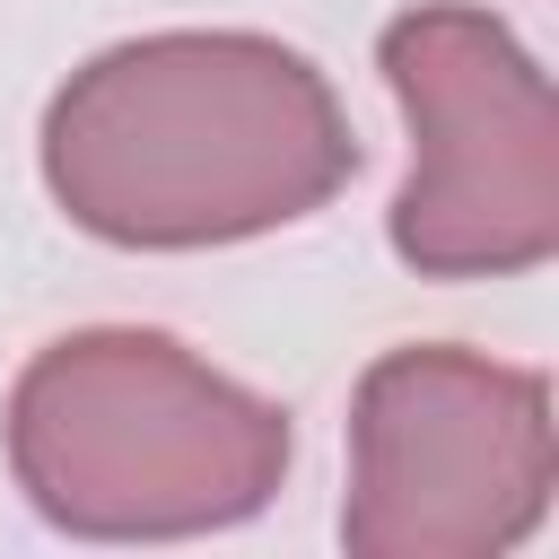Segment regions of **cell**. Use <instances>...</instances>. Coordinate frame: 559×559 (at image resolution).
Returning <instances> with one entry per match:
<instances>
[{"label": "cell", "instance_id": "obj_1", "mask_svg": "<svg viewBox=\"0 0 559 559\" xmlns=\"http://www.w3.org/2000/svg\"><path fill=\"white\" fill-rule=\"evenodd\" d=\"M358 140L323 70L271 35H140L96 52L44 114L52 201L140 253L236 245L323 210Z\"/></svg>", "mask_w": 559, "mask_h": 559}, {"label": "cell", "instance_id": "obj_2", "mask_svg": "<svg viewBox=\"0 0 559 559\" xmlns=\"http://www.w3.org/2000/svg\"><path fill=\"white\" fill-rule=\"evenodd\" d=\"M9 463L44 524L166 542L262 515L288 480V419L166 332H70L9 393Z\"/></svg>", "mask_w": 559, "mask_h": 559}, {"label": "cell", "instance_id": "obj_3", "mask_svg": "<svg viewBox=\"0 0 559 559\" xmlns=\"http://www.w3.org/2000/svg\"><path fill=\"white\" fill-rule=\"evenodd\" d=\"M384 79L411 114L393 253L419 280L533 271L559 245V114L542 61L463 0L384 26Z\"/></svg>", "mask_w": 559, "mask_h": 559}, {"label": "cell", "instance_id": "obj_4", "mask_svg": "<svg viewBox=\"0 0 559 559\" xmlns=\"http://www.w3.org/2000/svg\"><path fill=\"white\" fill-rule=\"evenodd\" d=\"M559 480L550 384L445 341L384 349L349 411V507L358 559H489L515 550Z\"/></svg>", "mask_w": 559, "mask_h": 559}]
</instances>
